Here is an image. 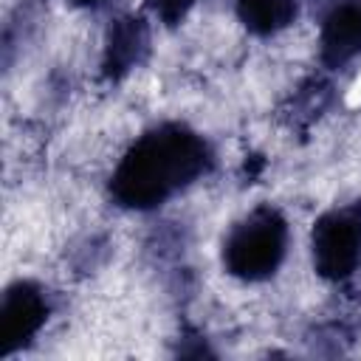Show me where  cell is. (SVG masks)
<instances>
[{
    "instance_id": "obj_9",
    "label": "cell",
    "mask_w": 361,
    "mask_h": 361,
    "mask_svg": "<svg viewBox=\"0 0 361 361\" xmlns=\"http://www.w3.org/2000/svg\"><path fill=\"white\" fill-rule=\"evenodd\" d=\"M147 3H149L152 14H155L164 25H178V23L195 8L197 0H147Z\"/></svg>"
},
{
    "instance_id": "obj_8",
    "label": "cell",
    "mask_w": 361,
    "mask_h": 361,
    "mask_svg": "<svg viewBox=\"0 0 361 361\" xmlns=\"http://www.w3.org/2000/svg\"><path fill=\"white\" fill-rule=\"evenodd\" d=\"M302 93H296V102H293V118H299V116H310L313 118V113L319 116V110L327 104V85L324 82H319V79H310L305 87H299Z\"/></svg>"
},
{
    "instance_id": "obj_6",
    "label": "cell",
    "mask_w": 361,
    "mask_h": 361,
    "mask_svg": "<svg viewBox=\"0 0 361 361\" xmlns=\"http://www.w3.org/2000/svg\"><path fill=\"white\" fill-rule=\"evenodd\" d=\"M149 54V25L144 17L121 14L110 23L104 54H102V76L110 82L124 79L130 71H135Z\"/></svg>"
},
{
    "instance_id": "obj_3",
    "label": "cell",
    "mask_w": 361,
    "mask_h": 361,
    "mask_svg": "<svg viewBox=\"0 0 361 361\" xmlns=\"http://www.w3.org/2000/svg\"><path fill=\"white\" fill-rule=\"evenodd\" d=\"M310 257L327 282H344L361 268V200L333 206L313 223Z\"/></svg>"
},
{
    "instance_id": "obj_2",
    "label": "cell",
    "mask_w": 361,
    "mask_h": 361,
    "mask_svg": "<svg viewBox=\"0 0 361 361\" xmlns=\"http://www.w3.org/2000/svg\"><path fill=\"white\" fill-rule=\"evenodd\" d=\"M288 254V220L274 206L240 217L223 240V268L243 282L271 279Z\"/></svg>"
},
{
    "instance_id": "obj_4",
    "label": "cell",
    "mask_w": 361,
    "mask_h": 361,
    "mask_svg": "<svg viewBox=\"0 0 361 361\" xmlns=\"http://www.w3.org/2000/svg\"><path fill=\"white\" fill-rule=\"evenodd\" d=\"M51 316V296L42 285L20 279L0 299V358L28 347Z\"/></svg>"
},
{
    "instance_id": "obj_5",
    "label": "cell",
    "mask_w": 361,
    "mask_h": 361,
    "mask_svg": "<svg viewBox=\"0 0 361 361\" xmlns=\"http://www.w3.org/2000/svg\"><path fill=\"white\" fill-rule=\"evenodd\" d=\"M361 56V0H338L319 28V62L341 71Z\"/></svg>"
},
{
    "instance_id": "obj_10",
    "label": "cell",
    "mask_w": 361,
    "mask_h": 361,
    "mask_svg": "<svg viewBox=\"0 0 361 361\" xmlns=\"http://www.w3.org/2000/svg\"><path fill=\"white\" fill-rule=\"evenodd\" d=\"M71 6H79V8H96V6H102L104 0H68Z\"/></svg>"
},
{
    "instance_id": "obj_1",
    "label": "cell",
    "mask_w": 361,
    "mask_h": 361,
    "mask_svg": "<svg viewBox=\"0 0 361 361\" xmlns=\"http://www.w3.org/2000/svg\"><path fill=\"white\" fill-rule=\"evenodd\" d=\"M214 166L209 141L180 121H164L141 133L110 175V197L130 212H152L206 178Z\"/></svg>"
},
{
    "instance_id": "obj_7",
    "label": "cell",
    "mask_w": 361,
    "mask_h": 361,
    "mask_svg": "<svg viewBox=\"0 0 361 361\" xmlns=\"http://www.w3.org/2000/svg\"><path fill=\"white\" fill-rule=\"evenodd\" d=\"M234 14L245 31L274 37L299 17V0H234Z\"/></svg>"
}]
</instances>
